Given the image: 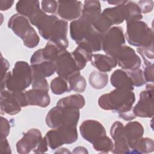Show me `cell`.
Returning <instances> with one entry per match:
<instances>
[{
	"mask_svg": "<svg viewBox=\"0 0 154 154\" xmlns=\"http://www.w3.org/2000/svg\"><path fill=\"white\" fill-rule=\"evenodd\" d=\"M28 105L47 107L51 102L48 92L43 90L31 89L25 91Z\"/></svg>",
	"mask_w": 154,
	"mask_h": 154,
	"instance_id": "ac0fdd59",
	"label": "cell"
},
{
	"mask_svg": "<svg viewBox=\"0 0 154 154\" xmlns=\"http://www.w3.org/2000/svg\"><path fill=\"white\" fill-rule=\"evenodd\" d=\"M10 125L8 120L1 117V138H7L10 133Z\"/></svg>",
	"mask_w": 154,
	"mask_h": 154,
	"instance_id": "60d3db41",
	"label": "cell"
},
{
	"mask_svg": "<svg viewBox=\"0 0 154 154\" xmlns=\"http://www.w3.org/2000/svg\"><path fill=\"white\" fill-rule=\"evenodd\" d=\"M48 143L45 137H43L38 145L36 149L34 150V153H45L48 150Z\"/></svg>",
	"mask_w": 154,
	"mask_h": 154,
	"instance_id": "ee69618b",
	"label": "cell"
},
{
	"mask_svg": "<svg viewBox=\"0 0 154 154\" xmlns=\"http://www.w3.org/2000/svg\"><path fill=\"white\" fill-rule=\"evenodd\" d=\"M119 117L122 118V119L126 120V121H130L134 119H135L137 117L134 114L133 111H129L128 112H126L124 113H121V114H119Z\"/></svg>",
	"mask_w": 154,
	"mask_h": 154,
	"instance_id": "7dc6e473",
	"label": "cell"
},
{
	"mask_svg": "<svg viewBox=\"0 0 154 154\" xmlns=\"http://www.w3.org/2000/svg\"><path fill=\"white\" fill-rule=\"evenodd\" d=\"M123 30L120 26L110 28L103 34L102 50L106 55L114 58L125 44Z\"/></svg>",
	"mask_w": 154,
	"mask_h": 154,
	"instance_id": "ba28073f",
	"label": "cell"
},
{
	"mask_svg": "<svg viewBox=\"0 0 154 154\" xmlns=\"http://www.w3.org/2000/svg\"><path fill=\"white\" fill-rule=\"evenodd\" d=\"M103 34L95 31L90 36L78 44L90 49L93 52L102 50Z\"/></svg>",
	"mask_w": 154,
	"mask_h": 154,
	"instance_id": "4316f807",
	"label": "cell"
},
{
	"mask_svg": "<svg viewBox=\"0 0 154 154\" xmlns=\"http://www.w3.org/2000/svg\"><path fill=\"white\" fill-rule=\"evenodd\" d=\"M69 28L70 37L78 45L96 31L92 25V19L83 14L72 21Z\"/></svg>",
	"mask_w": 154,
	"mask_h": 154,
	"instance_id": "9c48e42d",
	"label": "cell"
},
{
	"mask_svg": "<svg viewBox=\"0 0 154 154\" xmlns=\"http://www.w3.org/2000/svg\"><path fill=\"white\" fill-rule=\"evenodd\" d=\"M72 153H87L88 152L85 147L82 146H78L74 149Z\"/></svg>",
	"mask_w": 154,
	"mask_h": 154,
	"instance_id": "c3c4849f",
	"label": "cell"
},
{
	"mask_svg": "<svg viewBox=\"0 0 154 154\" xmlns=\"http://www.w3.org/2000/svg\"><path fill=\"white\" fill-rule=\"evenodd\" d=\"M40 8L38 1H19L16 3V10L18 14L28 19Z\"/></svg>",
	"mask_w": 154,
	"mask_h": 154,
	"instance_id": "d4e9b609",
	"label": "cell"
},
{
	"mask_svg": "<svg viewBox=\"0 0 154 154\" xmlns=\"http://www.w3.org/2000/svg\"><path fill=\"white\" fill-rule=\"evenodd\" d=\"M102 13L111 21L112 25H119L124 22L126 13L124 5L109 7L103 10Z\"/></svg>",
	"mask_w": 154,
	"mask_h": 154,
	"instance_id": "cb8c5ba5",
	"label": "cell"
},
{
	"mask_svg": "<svg viewBox=\"0 0 154 154\" xmlns=\"http://www.w3.org/2000/svg\"><path fill=\"white\" fill-rule=\"evenodd\" d=\"M110 134L114 141L112 152L116 154L131 153V149L125 134L124 125L119 121L112 125L110 128Z\"/></svg>",
	"mask_w": 154,
	"mask_h": 154,
	"instance_id": "5bb4252c",
	"label": "cell"
},
{
	"mask_svg": "<svg viewBox=\"0 0 154 154\" xmlns=\"http://www.w3.org/2000/svg\"><path fill=\"white\" fill-rule=\"evenodd\" d=\"M126 72L131 78L134 87H141L147 82L144 76L143 71L140 68L136 70H128Z\"/></svg>",
	"mask_w": 154,
	"mask_h": 154,
	"instance_id": "d590c367",
	"label": "cell"
},
{
	"mask_svg": "<svg viewBox=\"0 0 154 154\" xmlns=\"http://www.w3.org/2000/svg\"><path fill=\"white\" fill-rule=\"evenodd\" d=\"M125 37L134 46L146 47L153 45V32L148 25L141 20L126 23Z\"/></svg>",
	"mask_w": 154,
	"mask_h": 154,
	"instance_id": "5b68a950",
	"label": "cell"
},
{
	"mask_svg": "<svg viewBox=\"0 0 154 154\" xmlns=\"http://www.w3.org/2000/svg\"><path fill=\"white\" fill-rule=\"evenodd\" d=\"M100 13H101V5L99 1L94 0L84 1L82 14L93 19L95 16Z\"/></svg>",
	"mask_w": 154,
	"mask_h": 154,
	"instance_id": "836d02e7",
	"label": "cell"
},
{
	"mask_svg": "<svg viewBox=\"0 0 154 154\" xmlns=\"http://www.w3.org/2000/svg\"><path fill=\"white\" fill-rule=\"evenodd\" d=\"M31 85L33 89L43 90L48 92L49 91V86L47 80L45 78L32 75Z\"/></svg>",
	"mask_w": 154,
	"mask_h": 154,
	"instance_id": "74e56055",
	"label": "cell"
},
{
	"mask_svg": "<svg viewBox=\"0 0 154 154\" xmlns=\"http://www.w3.org/2000/svg\"><path fill=\"white\" fill-rule=\"evenodd\" d=\"M117 64L126 71L139 69L141 65V60L131 47L123 45L114 57Z\"/></svg>",
	"mask_w": 154,
	"mask_h": 154,
	"instance_id": "8fae6325",
	"label": "cell"
},
{
	"mask_svg": "<svg viewBox=\"0 0 154 154\" xmlns=\"http://www.w3.org/2000/svg\"><path fill=\"white\" fill-rule=\"evenodd\" d=\"M8 27L22 40L26 47L31 49L38 45L39 36L27 17L18 13L14 14L9 19Z\"/></svg>",
	"mask_w": 154,
	"mask_h": 154,
	"instance_id": "277c9868",
	"label": "cell"
},
{
	"mask_svg": "<svg viewBox=\"0 0 154 154\" xmlns=\"http://www.w3.org/2000/svg\"><path fill=\"white\" fill-rule=\"evenodd\" d=\"M55 72L58 76L68 80L75 74L80 72L72 55L67 50L63 52L55 61Z\"/></svg>",
	"mask_w": 154,
	"mask_h": 154,
	"instance_id": "7c38bea8",
	"label": "cell"
},
{
	"mask_svg": "<svg viewBox=\"0 0 154 154\" xmlns=\"http://www.w3.org/2000/svg\"><path fill=\"white\" fill-rule=\"evenodd\" d=\"M1 153L7 154L11 153V147L6 138H1Z\"/></svg>",
	"mask_w": 154,
	"mask_h": 154,
	"instance_id": "7bdbcfd3",
	"label": "cell"
},
{
	"mask_svg": "<svg viewBox=\"0 0 154 154\" xmlns=\"http://www.w3.org/2000/svg\"><path fill=\"white\" fill-rule=\"evenodd\" d=\"M79 109L56 105L48 112L45 122L51 128L63 126H77L79 119Z\"/></svg>",
	"mask_w": 154,
	"mask_h": 154,
	"instance_id": "8992f818",
	"label": "cell"
},
{
	"mask_svg": "<svg viewBox=\"0 0 154 154\" xmlns=\"http://www.w3.org/2000/svg\"><path fill=\"white\" fill-rule=\"evenodd\" d=\"M91 65L99 72H108L117 66V63L114 58L107 55L100 54H93L91 60Z\"/></svg>",
	"mask_w": 154,
	"mask_h": 154,
	"instance_id": "ffe728a7",
	"label": "cell"
},
{
	"mask_svg": "<svg viewBox=\"0 0 154 154\" xmlns=\"http://www.w3.org/2000/svg\"><path fill=\"white\" fill-rule=\"evenodd\" d=\"M124 131L131 153L133 146L138 140L143 137L144 128L140 122L132 121L128 123L124 126Z\"/></svg>",
	"mask_w": 154,
	"mask_h": 154,
	"instance_id": "d6986e66",
	"label": "cell"
},
{
	"mask_svg": "<svg viewBox=\"0 0 154 154\" xmlns=\"http://www.w3.org/2000/svg\"><path fill=\"white\" fill-rule=\"evenodd\" d=\"M92 25L94 29L102 34L106 32L112 25L109 19L102 13L93 17Z\"/></svg>",
	"mask_w": 154,
	"mask_h": 154,
	"instance_id": "4dcf8cb0",
	"label": "cell"
},
{
	"mask_svg": "<svg viewBox=\"0 0 154 154\" xmlns=\"http://www.w3.org/2000/svg\"><path fill=\"white\" fill-rule=\"evenodd\" d=\"M83 5L79 1H58V15L64 20H75L81 17Z\"/></svg>",
	"mask_w": 154,
	"mask_h": 154,
	"instance_id": "2e32d148",
	"label": "cell"
},
{
	"mask_svg": "<svg viewBox=\"0 0 154 154\" xmlns=\"http://www.w3.org/2000/svg\"><path fill=\"white\" fill-rule=\"evenodd\" d=\"M1 79H2L7 74V72L10 67V64H9L8 61L2 57V54H1Z\"/></svg>",
	"mask_w": 154,
	"mask_h": 154,
	"instance_id": "f6af8a7d",
	"label": "cell"
},
{
	"mask_svg": "<svg viewBox=\"0 0 154 154\" xmlns=\"http://www.w3.org/2000/svg\"><path fill=\"white\" fill-rule=\"evenodd\" d=\"M108 4H111V5H114L116 6H119V5H125L127 1H107Z\"/></svg>",
	"mask_w": 154,
	"mask_h": 154,
	"instance_id": "681fc988",
	"label": "cell"
},
{
	"mask_svg": "<svg viewBox=\"0 0 154 154\" xmlns=\"http://www.w3.org/2000/svg\"><path fill=\"white\" fill-rule=\"evenodd\" d=\"M43 137L39 129L32 128L23 134V137L16 143V150L20 154L34 152Z\"/></svg>",
	"mask_w": 154,
	"mask_h": 154,
	"instance_id": "4fadbf2b",
	"label": "cell"
},
{
	"mask_svg": "<svg viewBox=\"0 0 154 154\" xmlns=\"http://www.w3.org/2000/svg\"><path fill=\"white\" fill-rule=\"evenodd\" d=\"M50 88L52 93L55 94H62L70 91L67 80L60 76L56 77L51 81Z\"/></svg>",
	"mask_w": 154,
	"mask_h": 154,
	"instance_id": "d6a6232c",
	"label": "cell"
},
{
	"mask_svg": "<svg viewBox=\"0 0 154 154\" xmlns=\"http://www.w3.org/2000/svg\"><path fill=\"white\" fill-rule=\"evenodd\" d=\"M31 24L36 26L40 35L45 40L55 42L67 48V22L54 15H48L42 10H37L29 18Z\"/></svg>",
	"mask_w": 154,
	"mask_h": 154,
	"instance_id": "6da1fadb",
	"label": "cell"
},
{
	"mask_svg": "<svg viewBox=\"0 0 154 154\" xmlns=\"http://www.w3.org/2000/svg\"><path fill=\"white\" fill-rule=\"evenodd\" d=\"M14 3L13 1L1 0L0 1V10L6 11L10 8Z\"/></svg>",
	"mask_w": 154,
	"mask_h": 154,
	"instance_id": "bcb514c9",
	"label": "cell"
},
{
	"mask_svg": "<svg viewBox=\"0 0 154 154\" xmlns=\"http://www.w3.org/2000/svg\"><path fill=\"white\" fill-rule=\"evenodd\" d=\"M55 153H70V152L69 150H67L66 148L63 147V148L59 149V150H57Z\"/></svg>",
	"mask_w": 154,
	"mask_h": 154,
	"instance_id": "f907efd6",
	"label": "cell"
},
{
	"mask_svg": "<svg viewBox=\"0 0 154 154\" xmlns=\"http://www.w3.org/2000/svg\"><path fill=\"white\" fill-rule=\"evenodd\" d=\"M141 14H146L151 12L153 8V1L152 0L140 1L137 3Z\"/></svg>",
	"mask_w": 154,
	"mask_h": 154,
	"instance_id": "ab89813d",
	"label": "cell"
},
{
	"mask_svg": "<svg viewBox=\"0 0 154 154\" xmlns=\"http://www.w3.org/2000/svg\"><path fill=\"white\" fill-rule=\"evenodd\" d=\"M79 132L81 137L91 144L106 135L103 125L95 120H84L79 126Z\"/></svg>",
	"mask_w": 154,
	"mask_h": 154,
	"instance_id": "9a60e30c",
	"label": "cell"
},
{
	"mask_svg": "<svg viewBox=\"0 0 154 154\" xmlns=\"http://www.w3.org/2000/svg\"><path fill=\"white\" fill-rule=\"evenodd\" d=\"M70 91L72 90L78 93H83L86 88L87 83L85 79L81 75L80 72L71 76L67 80Z\"/></svg>",
	"mask_w": 154,
	"mask_h": 154,
	"instance_id": "1f68e13d",
	"label": "cell"
},
{
	"mask_svg": "<svg viewBox=\"0 0 154 154\" xmlns=\"http://www.w3.org/2000/svg\"><path fill=\"white\" fill-rule=\"evenodd\" d=\"M111 85L116 88L132 91L134 88L132 82L126 71L117 69L114 71L110 78Z\"/></svg>",
	"mask_w": 154,
	"mask_h": 154,
	"instance_id": "44dd1931",
	"label": "cell"
},
{
	"mask_svg": "<svg viewBox=\"0 0 154 154\" xmlns=\"http://www.w3.org/2000/svg\"><path fill=\"white\" fill-rule=\"evenodd\" d=\"M135 101V95L132 91L116 88L100 96L98 105L103 109L121 114L132 110Z\"/></svg>",
	"mask_w": 154,
	"mask_h": 154,
	"instance_id": "7a4b0ae2",
	"label": "cell"
},
{
	"mask_svg": "<svg viewBox=\"0 0 154 154\" xmlns=\"http://www.w3.org/2000/svg\"><path fill=\"white\" fill-rule=\"evenodd\" d=\"M71 55L79 70L83 69L87 63L90 61L93 56V52L87 48L78 45L76 49L71 52Z\"/></svg>",
	"mask_w": 154,
	"mask_h": 154,
	"instance_id": "603a6c76",
	"label": "cell"
},
{
	"mask_svg": "<svg viewBox=\"0 0 154 154\" xmlns=\"http://www.w3.org/2000/svg\"><path fill=\"white\" fill-rule=\"evenodd\" d=\"M126 13L125 20L126 23L141 20L143 15L137 3L132 1H127L124 5Z\"/></svg>",
	"mask_w": 154,
	"mask_h": 154,
	"instance_id": "83f0119b",
	"label": "cell"
},
{
	"mask_svg": "<svg viewBox=\"0 0 154 154\" xmlns=\"http://www.w3.org/2000/svg\"><path fill=\"white\" fill-rule=\"evenodd\" d=\"M32 82L31 66L23 61H17L12 70L1 79V90L12 92L24 91Z\"/></svg>",
	"mask_w": 154,
	"mask_h": 154,
	"instance_id": "3957f363",
	"label": "cell"
},
{
	"mask_svg": "<svg viewBox=\"0 0 154 154\" xmlns=\"http://www.w3.org/2000/svg\"><path fill=\"white\" fill-rule=\"evenodd\" d=\"M153 64L146 66L143 72L144 76L146 82H153L154 81L153 71H154Z\"/></svg>",
	"mask_w": 154,
	"mask_h": 154,
	"instance_id": "b9f144b4",
	"label": "cell"
},
{
	"mask_svg": "<svg viewBox=\"0 0 154 154\" xmlns=\"http://www.w3.org/2000/svg\"><path fill=\"white\" fill-rule=\"evenodd\" d=\"M1 113L11 116L19 113L22 109L20 103L15 92L1 90Z\"/></svg>",
	"mask_w": 154,
	"mask_h": 154,
	"instance_id": "e0dca14e",
	"label": "cell"
},
{
	"mask_svg": "<svg viewBox=\"0 0 154 154\" xmlns=\"http://www.w3.org/2000/svg\"><path fill=\"white\" fill-rule=\"evenodd\" d=\"M137 51L143 58L145 66H147L149 65L153 64V62L150 61V60L153 61L154 58L153 45L146 47H138V48L137 49Z\"/></svg>",
	"mask_w": 154,
	"mask_h": 154,
	"instance_id": "8d00e7d4",
	"label": "cell"
},
{
	"mask_svg": "<svg viewBox=\"0 0 154 154\" xmlns=\"http://www.w3.org/2000/svg\"><path fill=\"white\" fill-rule=\"evenodd\" d=\"M153 84H149L146 85V90L140 93L139 100L132 108L133 112L136 117L142 118L153 117Z\"/></svg>",
	"mask_w": 154,
	"mask_h": 154,
	"instance_id": "30bf717a",
	"label": "cell"
},
{
	"mask_svg": "<svg viewBox=\"0 0 154 154\" xmlns=\"http://www.w3.org/2000/svg\"><path fill=\"white\" fill-rule=\"evenodd\" d=\"M94 149L101 153H108L114 148V143L108 136L104 135L92 143Z\"/></svg>",
	"mask_w": 154,
	"mask_h": 154,
	"instance_id": "e575fe53",
	"label": "cell"
},
{
	"mask_svg": "<svg viewBox=\"0 0 154 154\" xmlns=\"http://www.w3.org/2000/svg\"><path fill=\"white\" fill-rule=\"evenodd\" d=\"M30 66L32 75L45 78L54 75L56 70L55 62L51 61H42L35 64H31Z\"/></svg>",
	"mask_w": 154,
	"mask_h": 154,
	"instance_id": "7402d4cb",
	"label": "cell"
},
{
	"mask_svg": "<svg viewBox=\"0 0 154 154\" xmlns=\"http://www.w3.org/2000/svg\"><path fill=\"white\" fill-rule=\"evenodd\" d=\"M42 10L46 13L53 14L57 11L58 1L53 0H44L41 2Z\"/></svg>",
	"mask_w": 154,
	"mask_h": 154,
	"instance_id": "f35d334b",
	"label": "cell"
},
{
	"mask_svg": "<svg viewBox=\"0 0 154 154\" xmlns=\"http://www.w3.org/2000/svg\"><path fill=\"white\" fill-rule=\"evenodd\" d=\"M88 82L93 88L97 90L102 89L108 84V75L104 72L93 71L90 74Z\"/></svg>",
	"mask_w": 154,
	"mask_h": 154,
	"instance_id": "f546056e",
	"label": "cell"
},
{
	"mask_svg": "<svg viewBox=\"0 0 154 154\" xmlns=\"http://www.w3.org/2000/svg\"><path fill=\"white\" fill-rule=\"evenodd\" d=\"M85 104L84 97L79 94H72L60 99L57 103V106L80 109Z\"/></svg>",
	"mask_w": 154,
	"mask_h": 154,
	"instance_id": "484cf974",
	"label": "cell"
},
{
	"mask_svg": "<svg viewBox=\"0 0 154 154\" xmlns=\"http://www.w3.org/2000/svg\"><path fill=\"white\" fill-rule=\"evenodd\" d=\"M48 146L52 150L63 144L75 143L78 138L76 126H63L49 131L45 137Z\"/></svg>",
	"mask_w": 154,
	"mask_h": 154,
	"instance_id": "52a82bcc",
	"label": "cell"
},
{
	"mask_svg": "<svg viewBox=\"0 0 154 154\" xmlns=\"http://www.w3.org/2000/svg\"><path fill=\"white\" fill-rule=\"evenodd\" d=\"M154 150V142L150 138H141L133 146L131 153H149Z\"/></svg>",
	"mask_w": 154,
	"mask_h": 154,
	"instance_id": "f1b7e54d",
	"label": "cell"
}]
</instances>
